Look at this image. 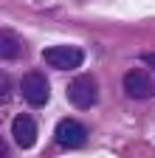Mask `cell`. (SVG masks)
<instances>
[{"label":"cell","instance_id":"cell-6","mask_svg":"<svg viewBox=\"0 0 155 158\" xmlns=\"http://www.w3.org/2000/svg\"><path fill=\"white\" fill-rule=\"evenodd\" d=\"M11 135H14L17 147L31 150V147L37 144V122H34L28 113L17 116V118H14V124H11Z\"/></svg>","mask_w":155,"mask_h":158},{"label":"cell","instance_id":"cell-1","mask_svg":"<svg viewBox=\"0 0 155 158\" xmlns=\"http://www.w3.org/2000/svg\"><path fill=\"white\" fill-rule=\"evenodd\" d=\"M43 59L51 68H56V71H71V68L82 65L85 54H82V48H76V45H51V48L43 51Z\"/></svg>","mask_w":155,"mask_h":158},{"label":"cell","instance_id":"cell-7","mask_svg":"<svg viewBox=\"0 0 155 158\" xmlns=\"http://www.w3.org/2000/svg\"><path fill=\"white\" fill-rule=\"evenodd\" d=\"M23 54V40L9 28H0V59H17Z\"/></svg>","mask_w":155,"mask_h":158},{"label":"cell","instance_id":"cell-4","mask_svg":"<svg viewBox=\"0 0 155 158\" xmlns=\"http://www.w3.org/2000/svg\"><path fill=\"white\" fill-rule=\"evenodd\" d=\"M124 90L130 99H152L155 96V82L144 68H133L124 73Z\"/></svg>","mask_w":155,"mask_h":158},{"label":"cell","instance_id":"cell-3","mask_svg":"<svg viewBox=\"0 0 155 158\" xmlns=\"http://www.w3.org/2000/svg\"><path fill=\"white\" fill-rule=\"evenodd\" d=\"M68 102L73 107H79V110L93 107V102H96V82H93V76L82 73V76L73 79V82L68 85Z\"/></svg>","mask_w":155,"mask_h":158},{"label":"cell","instance_id":"cell-8","mask_svg":"<svg viewBox=\"0 0 155 158\" xmlns=\"http://www.w3.org/2000/svg\"><path fill=\"white\" fill-rule=\"evenodd\" d=\"M9 99H11V79L0 71V105H6Z\"/></svg>","mask_w":155,"mask_h":158},{"label":"cell","instance_id":"cell-9","mask_svg":"<svg viewBox=\"0 0 155 158\" xmlns=\"http://www.w3.org/2000/svg\"><path fill=\"white\" fill-rule=\"evenodd\" d=\"M0 158H11V152H9V147H6V138L0 135Z\"/></svg>","mask_w":155,"mask_h":158},{"label":"cell","instance_id":"cell-10","mask_svg":"<svg viewBox=\"0 0 155 158\" xmlns=\"http://www.w3.org/2000/svg\"><path fill=\"white\" fill-rule=\"evenodd\" d=\"M144 59H147V65H152V68H155V54H147Z\"/></svg>","mask_w":155,"mask_h":158},{"label":"cell","instance_id":"cell-2","mask_svg":"<svg viewBox=\"0 0 155 158\" xmlns=\"http://www.w3.org/2000/svg\"><path fill=\"white\" fill-rule=\"evenodd\" d=\"M20 90H23V99L31 105V107H43L48 102V79L40 73V71H28L23 79H20Z\"/></svg>","mask_w":155,"mask_h":158},{"label":"cell","instance_id":"cell-5","mask_svg":"<svg viewBox=\"0 0 155 158\" xmlns=\"http://www.w3.org/2000/svg\"><path fill=\"white\" fill-rule=\"evenodd\" d=\"M54 135H56V144L65 147V150H76V147H82L88 141V130L76 122V118H62V122L56 124Z\"/></svg>","mask_w":155,"mask_h":158}]
</instances>
